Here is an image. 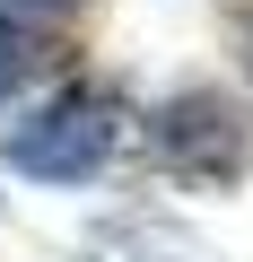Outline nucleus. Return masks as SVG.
I'll use <instances>...</instances> for the list:
<instances>
[{"label": "nucleus", "instance_id": "obj_3", "mask_svg": "<svg viewBox=\"0 0 253 262\" xmlns=\"http://www.w3.org/2000/svg\"><path fill=\"white\" fill-rule=\"evenodd\" d=\"M53 70V35L27 27V18H0V105H9L18 88H35Z\"/></svg>", "mask_w": 253, "mask_h": 262}, {"label": "nucleus", "instance_id": "obj_2", "mask_svg": "<svg viewBox=\"0 0 253 262\" xmlns=\"http://www.w3.org/2000/svg\"><path fill=\"white\" fill-rule=\"evenodd\" d=\"M157 149H166L175 166H192V175H236L244 122L227 114V96L192 88V96H166V105H157Z\"/></svg>", "mask_w": 253, "mask_h": 262}, {"label": "nucleus", "instance_id": "obj_4", "mask_svg": "<svg viewBox=\"0 0 253 262\" xmlns=\"http://www.w3.org/2000/svg\"><path fill=\"white\" fill-rule=\"evenodd\" d=\"M79 0H0V18H27V27H44L53 35V18H70Z\"/></svg>", "mask_w": 253, "mask_h": 262}, {"label": "nucleus", "instance_id": "obj_5", "mask_svg": "<svg viewBox=\"0 0 253 262\" xmlns=\"http://www.w3.org/2000/svg\"><path fill=\"white\" fill-rule=\"evenodd\" d=\"M244 61H253V35H244Z\"/></svg>", "mask_w": 253, "mask_h": 262}, {"label": "nucleus", "instance_id": "obj_1", "mask_svg": "<svg viewBox=\"0 0 253 262\" xmlns=\"http://www.w3.org/2000/svg\"><path fill=\"white\" fill-rule=\"evenodd\" d=\"M122 149V96L113 88H53L44 105H27L9 122V140H0V158H9L27 184H96L105 158Z\"/></svg>", "mask_w": 253, "mask_h": 262}]
</instances>
